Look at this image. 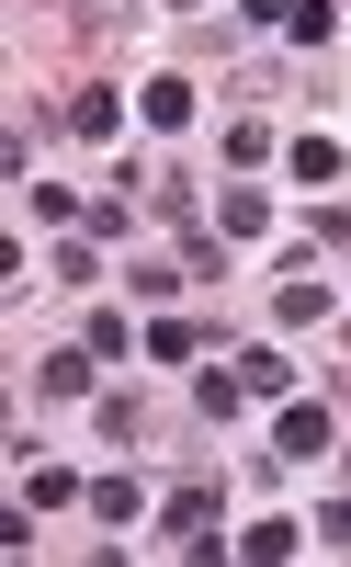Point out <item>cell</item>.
Listing matches in <instances>:
<instances>
[{
	"label": "cell",
	"mask_w": 351,
	"mask_h": 567,
	"mask_svg": "<svg viewBox=\"0 0 351 567\" xmlns=\"http://www.w3.org/2000/svg\"><path fill=\"white\" fill-rule=\"evenodd\" d=\"M159 534L193 545V556H227V534H216V488H171V499H159Z\"/></svg>",
	"instance_id": "cell-1"
},
{
	"label": "cell",
	"mask_w": 351,
	"mask_h": 567,
	"mask_svg": "<svg viewBox=\"0 0 351 567\" xmlns=\"http://www.w3.org/2000/svg\"><path fill=\"white\" fill-rule=\"evenodd\" d=\"M58 125H69V136H114V125H125V103H114V91H91V80H69Z\"/></svg>",
	"instance_id": "cell-2"
},
{
	"label": "cell",
	"mask_w": 351,
	"mask_h": 567,
	"mask_svg": "<svg viewBox=\"0 0 351 567\" xmlns=\"http://www.w3.org/2000/svg\"><path fill=\"white\" fill-rule=\"evenodd\" d=\"M136 114L159 125V136H182V125H193V80H147V91H136Z\"/></svg>",
	"instance_id": "cell-3"
},
{
	"label": "cell",
	"mask_w": 351,
	"mask_h": 567,
	"mask_svg": "<svg viewBox=\"0 0 351 567\" xmlns=\"http://www.w3.org/2000/svg\"><path fill=\"white\" fill-rule=\"evenodd\" d=\"M216 227H227V239H261V227H272V205H261V182H227V205H216Z\"/></svg>",
	"instance_id": "cell-4"
},
{
	"label": "cell",
	"mask_w": 351,
	"mask_h": 567,
	"mask_svg": "<svg viewBox=\"0 0 351 567\" xmlns=\"http://www.w3.org/2000/svg\"><path fill=\"white\" fill-rule=\"evenodd\" d=\"M69 499H91L69 465H23V511H69Z\"/></svg>",
	"instance_id": "cell-5"
},
{
	"label": "cell",
	"mask_w": 351,
	"mask_h": 567,
	"mask_svg": "<svg viewBox=\"0 0 351 567\" xmlns=\"http://www.w3.org/2000/svg\"><path fill=\"white\" fill-rule=\"evenodd\" d=\"M193 409H205V420H238V409H249V386H238V363H216V374H193Z\"/></svg>",
	"instance_id": "cell-6"
},
{
	"label": "cell",
	"mask_w": 351,
	"mask_h": 567,
	"mask_svg": "<svg viewBox=\"0 0 351 567\" xmlns=\"http://www.w3.org/2000/svg\"><path fill=\"white\" fill-rule=\"evenodd\" d=\"M272 318H283V329H318V318H329V284H307V272H295L283 296H272Z\"/></svg>",
	"instance_id": "cell-7"
},
{
	"label": "cell",
	"mask_w": 351,
	"mask_h": 567,
	"mask_svg": "<svg viewBox=\"0 0 351 567\" xmlns=\"http://www.w3.org/2000/svg\"><path fill=\"white\" fill-rule=\"evenodd\" d=\"M272 443H283V454H329V409H307V398H295V409H283V432H272Z\"/></svg>",
	"instance_id": "cell-8"
},
{
	"label": "cell",
	"mask_w": 351,
	"mask_h": 567,
	"mask_svg": "<svg viewBox=\"0 0 351 567\" xmlns=\"http://www.w3.org/2000/svg\"><path fill=\"white\" fill-rule=\"evenodd\" d=\"M238 386H249V398H283L295 363H283V352H238Z\"/></svg>",
	"instance_id": "cell-9"
},
{
	"label": "cell",
	"mask_w": 351,
	"mask_h": 567,
	"mask_svg": "<svg viewBox=\"0 0 351 567\" xmlns=\"http://www.w3.org/2000/svg\"><path fill=\"white\" fill-rule=\"evenodd\" d=\"M283 34H295V45H329V34H340V0H295Z\"/></svg>",
	"instance_id": "cell-10"
},
{
	"label": "cell",
	"mask_w": 351,
	"mask_h": 567,
	"mask_svg": "<svg viewBox=\"0 0 351 567\" xmlns=\"http://www.w3.org/2000/svg\"><path fill=\"white\" fill-rule=\"evenodd\" d=\"M136 511H147L136 477H91V523H136Z\"/></svg>",
	"instance_id": "cell-11"
},
{
	"label": "cell",
	"mask_w": 351,
	"mask_h": 567,
	"mask_svg": "<svg viewBox=\"0 0 351 567\" xmlns=\"http://www.w3.org/2000/svg\"><path fill=\"white\" fill-rule=\"evenodd\" d=\"M238 556H295V545H307V534H295V523H272V511H261V523H249V534H227Z\"/></svg>",
	"instance_id": "cell-12"
},
{
	"label": "cell",
	"mask_w": 351,
	"mask_h": 567,
	"mask_svg": "<svg viewBox=\"0 0 351 567\" xmlns=\"http://www.w3.org/2000/svg\"><path fill=\"white\" fill-rule=\"evenodd\" d=\"M295 182H340V148H329V136H295Z\"/></svg>",
	"instance_id": "cell-13"
},
{
	"label": "cell",
	"mask_w": 351,
	"mask_h": 567,
	"mask_svg": "<svg viewBox=\"0 0 351 567\" xmlns=\"http://www.w3.org/2000/svg\"><path fill=\"white\" fill-rule=\"evenodd\" d=\"M91 363H103V352H58V363H45V386H58V398H91Z\"/></svg>",
	"instance_id": "cell-14"
},
{
	"label": "cell",
	"mask_w": 351,
	"mask_h": 567,
	"mask_svg": "<svg viewBox=\"0 0 351 567\" xmlns=\"http://www.w3.org/2000/svg\"><path fill=\"white\" fill-rule=\"evenodd\" d=\"M69 12H80V34H114V23L136 12V0H69Z\"/></svg>",
	"instance_id": "cell-15"
},
{
	"label": "cell",
	"mask_w": 351,
	"mask_h": 567,
	"mask_svg": "<svg viewBox=\"0 0 351 567\" xmlns=\"http://www.w3.org/2000/svg\"><path fill=\"white\" fill-rule=\"evenodd\" d=\"M171 12H193V0H171Z\"/></svg>",
	"instance_id": "cell-16"
}]
</instances>
